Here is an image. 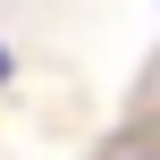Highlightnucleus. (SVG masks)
<instances>
[{
	"mask_svg": "<svg viewBox=\"0 0 160 160\" xmlns=\"http://www.w3.org/2000/svg\"><path fill=\"white\" fill-rule=\"evenodd\" d=\"M0 76H8V51H0Z\"/></svg>",
	"mask_w": 160,
	"mask_h": 160,
	"instance_id": "nucleus-1",
	"label": "nucleus"
}]
</instances>
